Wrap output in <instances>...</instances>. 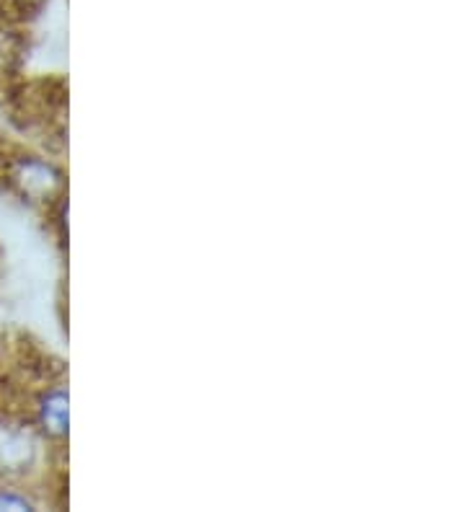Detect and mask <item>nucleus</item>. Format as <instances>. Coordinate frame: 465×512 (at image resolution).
<instances>
[{
    "instance_id": "f257e3e1",
    "label": "nucleus",
    "mask_w": 465,
    "mask_h": 512,
    "mask_svg": "<svg viewBox=\"0 0 465 512\" xmlns=\"http://www.w3.org/2000/svg\"><path fill=\"white\" fill-rule=\"evenodd\" d=\"M8 179L21 194L31 197V200H47L52 194V189L57 187V179L52 166H47L39 158H19L8 166Z\"/></svg>"
},
{
    "instance_id": "f03ea898",
    "label": "nucleus",
    "mask_w": 465,
    "mask_h": 512,
    "mask_svg": "<svg viewBox=\"0 0 465 512\" xmlns=\"http://www.w3.org/2000/svg\"><path fill=\"white\" fill-rule=\"evenodd\" d=\"M39 425L47 435H65L68 432V394L55 388L50 394H44L37 406Z\"/></svg>"
},
{
    "instance_id": "7ed1b4c3",
    "label": "nucleus",
    "mask_w": 465,
    "mask_h": 512,
    "mask_svg": "<svg viewBox=\"0 0 465 512\" xmlns=\"http://www.w3.org/2000/svg\"><path fill=\"white\" fill-rule=\"evenodd\" d=\"M31 502L16 489H0V510H29Z\"/></svg>"
},
{
    "instance_id": "20e7f679",
    "label": "nucleus",
    "mask_w": 465,
    "mask_h": 512,
    "mask_svg": "<svg viewBox=\"0 0 465 512\" xmlns=\"http://www.w3.org/2000/svg\"><path fill=\"white\" fill-rule=\"evenodd\" d=\"M44 0H0V13L8 16V13H29L34 8L42 6Z\"/></svg>"
}]
</instances>
